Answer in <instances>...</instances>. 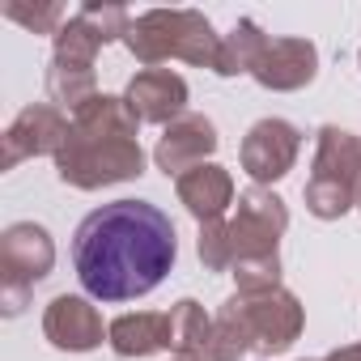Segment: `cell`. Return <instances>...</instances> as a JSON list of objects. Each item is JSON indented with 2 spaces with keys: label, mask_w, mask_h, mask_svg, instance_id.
<instances>
[{
  "label": "cell",
  "mask_w": 361,
  "mask_h": 361,
  "mask_svg": "<svg viewBox=\"0 0 361 361\" xmlns=\"http://www.w3.org/2000/svg\"><path fill=\"white\" fill-rule=\"evenodd\" d=\"M178 259L174 221L149 200L94 209L73 234V268L90 298L136 302L153 293Z\"/></svg>",
  "instance_id": "6da1fadb"
},
{
  "label": "cell",
  "mask_w": 361,
  "mask_h": 361,
  "mask_svg": "<svg viewBox=\"0 0 361 361\" xmlns=\"http://www.w3.org/2000/svg\"><path fill=\"white\" fill-rule=\"evenodd\" d=\"M68 140L56 153L60 183L77 192L115 188L145 174V149H140V119L123 102V94H98L77 115H68Z\"/></svg>",
  "instance_id": "7a4b0ae2"
},
{
  "label": "cell",
  "mask_w": 361,
  "mask_h": 361,
  "mask_svg": "<svg viewBox=\"0 0 361 361\" xmlns=\"http://www.w3.org/2000/svg\"><path fill=\"white\" fill-rule=\"evenodd\" d=\"M123 47L145 68H157L166 60L213 68L217 51H221V35L213 30V22L200 9H149V13L132 18V26L123 35Z\"/></svg>",
  "instance_id": "3957f363"
},
{
  "label": "cell",
  "mask_w": 361,
  "mask_h": 361,
  "mask_svg": "<svg viewBox=\"0 0 361 361\" xmlns=\"http://www.w3.org/2000/svg\"><path fill=\"white\" fill-rule=\"evenodd\" d=\"M306 213L319 221H340L348 209H357L361 196V136L336 123L319 128L314 140V161L306 178Z\"/></svg>",
  "instance_id": "277c9868"
},
{
  "label": "cell",
  "mask_w": 361,
  "mask_h": 361,
  "mask_svg": "<svg viewBox=\"0 0 361 361\" xmlns=\"http://www.w3.org/2000/svg\"><path fill=\"white\" fill-rule=\"evenodd\" d=\"M56 268V243L39 221H13L0 234V306L5 314H22L30 302V289L51 276Z\"/></svg>",
  "instance_id": "5b68a950"
},
{
  "label": "cell",
  "mask_w": 361,
  "mask_h": 361,
  "mask_svg": "<svg viewBox=\"0 0 361 361\" xmlns=\"http://www.w3.org/2000/svg\"><path fill=\"white\" fill-rule=\"evenodd\" d=\"M226 306L238 314L251 353L255 357H281L298 344L302 327H306V310L298 302V293L281 289H264V293H230Z\"/></svg>",
  "instance_id": "8992f818"
},
{
  "label": "cell",
  "mask_w": 361,
  "mask_h": 361,
  "mask_svg": "<svg viewBox=\"0 0 361 361\" xmlns=\"http://www.w3.org/2000/svg\"><path fill=\"white\" fill-rule=\"evenodd\" d=\"M289 230V209L272 188H247L238 192V213L230 217V247L234 264L259 259V255H281V234Z\"/></svg>",
  "instance_id": "52a82bcc"
},
{
  "label": "cell",
  "mask_w": 361,
  "mask_h": 361,
  "mask_svg": "<svg viewBox=\"0 0 361 361\" xmlns=\"http://www.w3.org/2000/svg\"><path fill=\"white\" fill-rule=\"evenodd\" d=\"M298 149H302V132L289 123V119H259L251 123V132L243 136V170L255 178V188H268V183H281V178L293 170L298 161Z\"/></svg>",
  "instance_id": "ba28073f"
},
{
  "label": "cell",
  "mask_w": 361,
  "mask_h": 361,
  "mask_svg": "<svg viewBox=\"0 0 361 361\" xmlns=\"http://www.w3.org/2000/svg\"><path fill=\"white\" fill-rule=\"evenodd\" d=\"M68 115L51 102H35V106H22L13 115V123L5 128V157L0 166L13 170L18 161L26 157H56L68 140Z\"/></svg>",
  "instance_id": "9c48e42d"
},
{
  "label": "cell",
  "mask_w": 361,
  "mask_h": 361,
  "mask_svg": "<svg viewBox=\"0 0 361 361\" xmlns=\"http://www.w3.org/2000/svg\"><path fill=\"white\" fill-rule=\"evenodd\" d=\"M217 145H221V136H217V123L209 119V115H196V111H188V115H178L166 132H161V140H157V149H153V161H157V170L170 178H183L188 170H196V166H204L213 153H217Z\"/></svg>",
  "instance_id": "30bf717a"
},
{
  "label": "cell",
  "mask_w": 361,
  "mask_h": 361,
  "mask_svg": "<svg viewBox=\"0 0 361 361\" xmlns=\"http://www.w3.org/2000/svg\"><path fill=\"white\" fill-rule=\"evenodd\" d=\"M188 98H192L188 81L170 68H140L123 90V102L132 106V115L140 123H161V128H170L178 115H188Z\"/></svg>",
  "instance_id": "8fae6325"
},
{
  "label": "cell",
  "mask_w": 361,
  "mask_h": 361,
  "mask_svg": "<svg viewBox=\"0 0 361 361\" xmlns=\"http://www.w3.org/2000/svg\"><path fill=\"white\" fill-rule=\"evenodd\" d=\"M43 336L60 348V353H90L106 340L102 314L90 298L81 293H60L47 302L43 310Z\"/></svg>",
  "instance_id": "7c38bea8"
},
{
  "label": "cell",
  "mask_w": 361,
  "mask_h": 361,
  "mask_svg": "<svg viewBox=\"0 0 361 361\" xmlns=\"http://www.w3.org/2000/svg\"><path fill=\"white\" fill-rule=\"evenodd\" d=\"M251 77L272 94H293L319 77V47L310 39H272Z\"/></svg>",
  "instance_id": "4fadbf2b"
},
{
  "label": "cell",
  "mask_w": 361,
  "mask_h": 361,
  "mask_svg": "<svg viewBox=\"0 0 361 361\" xmlns=\"http://www.w3.org/2000/svg\"><path fill=\"white\" fill-rule=\"evenodd\" d=\"M106 344L123 361H140V357H153V353H174L170 310H136V314L111 319L106 323Z\"/></svg>",
  "instance_id": "5bb4252c"
},
{
  "label": "cell",
  "mask_w": 361,
  "mask_h": 361,
  "mask_svg": "<svg viewBox=\"0 0 361 361\" xmlns=\"http://www.w3.org/2000/svg\"><path fill=\"white\" fill-rule=\"evenodd\" d=\"M174 192H178V204L200 226H209V221H226V209L234 204V178L226 166L204 161V166L188 170L183 178H174Z\"/></svg>",
  "instance_id": "9a60e30c"
},
{
  "label": "cell",
  "mask_w": 361,
  "mask_h": 361,
  "mask_svg": "<svg viewBox=\"0 0 361 361\" xmlns=\"http://www.w3.org/2000/svg\"><path fill=\"white\" fill-rule=\"evenodd\" d=\"M268 35H264V26L259 22H251V18H243L230 35H221V51H217V64H213V73L217 77H251L255 73V64H259V56L268 51Z\"/></svg>",
  "instance_id": "2e32d148"
},
{
  "label": "cell",
  "mask_w": 361,
  "mask_h": 361,
  "mask_svg": "<svg viewBox=\"0 0 361 361\" xmlns=\"http://www.w3.org/2000/svg\"><path fill=\"white\" fill-rule=\"evenodd\" d=\"M170 336H174V357H200V361H209L213 314H204V306L196 298L174 302L170 306Z\"/></svg>",
  "instance_id": "e0dca14e"
},
{
  "label": "cell",
  "mask_w": 361,
  "mask_h": 361,
  "mask_svg": "<svg viewBox=\"0 0 361 361\" xmlns=\"http://www.w3.org/2000/svg\"><path fill=\"white\" fill-rule=\"evenodd\" d=\"M102 47H106V39H102L98 26L77 9V13L56 30V39H51V60H60V64H77V68H94V60H98Z\"/></svg>",
  "instance_id": "ac0fdd59"
},
{
  "label": "cell",
  "mask_w": 361,
  "mask_h": 361,
  "mask_svg": "<svg viewBox=\"0 0 361 361\" xmlns=\"http://www.w3.org/2000/svg\"><path fill=\"white\" fill-rule=\"evenodd\" d=\"M47 98H51V106L77 115L85 102L98 98L94 68H77V64H60V60H51V64H47Z\"/></svg>",
  "instance_id": "d6986e66"
},
{
  "label": "cell",
  "mask_w": 361,
  "mask_h": 361,
  "mask_svg": "<svg viewBox=\"0 0 361 361\" xmlns=\"http://www.w3.org/2000/svg\"><path fill=\"white\" fill-rule=\"evenodd\" d=\"M251 353V340L238 323V314L221 302V310L213 314V344H209V361H243Z\"/></svg>",
  "instance_id": "ffe728a7"
},
{
  "label": "cell",
  "mask_w": 361,
  "mask_h": 361,
  "mask_svg": "<svg viewBox=\"0 0 361 361\" xmlns=\"http://www.w3.org/2000/svg\"><path fill=\"white\" fill-rule=\"evenodd\" d=\"M5 18H9V22H18V26H26L30 35H51V39H56V30L68 22L64 5H56V0H43V5L9 0V5H5Z\"/></svg>",
  "instance_id": "44dd1931"
},
{
  "label": "cell",
  "mask_w": 361,
  "mask_h": 361,
  "mask_svg": "<svg viewBox=\"0 0 361 361\" xmlns=\"http://www.w3.org/2000/svg\"><path fill=\"white\" fill-rule=\"evenodd\" d=\"M234 276V293H264V289H281V255H259V259H243L230 268Z\"/></svg>",
  "instance_id": "7402d4cb"
},
{
  "label": "cell",
  "mask_w": 361,
  "mask_h": 361,
  "mask_svg": "<svg viewBox=\"0 0 361 361\" xmlns=\"http://www.w3.org/2000/svg\"><path fill=\"white\" fill-rule=\"evenodd\" d=\"M196 251H200V264H204L209 272H230V268H234V247H230V221H209V226H200Z\"/></svg>",
  "instance_id": "603a6c76"
},
{
  "label": "cell",
  "mask_w": 361,
  "mask_h": 361,
  "mask_svg": "<svg viewBox=\"0 0 361 361\" xmlns=\"http://www.w3.org/2000/svg\"><path fill=\"white\" fill-rule=\"evenodd\" d=\"M81 13L98 26V35H102L106 43H123V35H128V26H132V18H128V9H123V5H102V0H85Z\"/></svg>",
  "instance_id": "cb8c5ba5"
},
{
  "label": "cell",
  "mask_w": 361,
  "mask_h": 361,
  "mask_svg": "<svg viewBox=\"0 0 361 361\" xmlns=\"http://www.w3.org/2000/svg\"><path fill=\"white\" fill-rule=\"evenodd\" d=\"M323 361H361V340L357 344H344V348H331Z\"/></svg>",
  "instance_id": "d4e9b609"
},
{
  "label": "cell",
  "mask_w": 361,
  "mask_h": 361,
  "mask_svg": "<svg viewBox=\"0 0 361 361\" xmlns=\"http://www.w3.org/2000/svg\"><path fill=\"white\" fill-rule=\"evenodd\" d=\"M170 361H200V357H170Z\"/></svg>",
  "instance_id": "484cf974"
},
{
  "label": "cell",
  "mask_w": 361,
  "mask_h": 361,
  "mask_svg": "<svg viewBox=\"0 0 361 361\" xmlns=\"http://www.w3.org/2000/svg\"><path fill=\"white\" fill-rule=\"evenodd\" d=\"M357 209H361V196H357Z\"/></svg>",
  "instance_id": "4316f807"
},
{
  "label": "cell",
  "mask_w": 361,
  "mask_h": 361,
  "mask_svg": "<svg viewBox=\"0 0 361 361\" xmlns=\"http://www.w3.org/2000/svg\"><path fill=\"white\" fill-rule=\"evenodd\" d=\"M357 64H361V56H357Z\"/></svg>",
  "instance_id": "83f0119b"
}]
</instances>
